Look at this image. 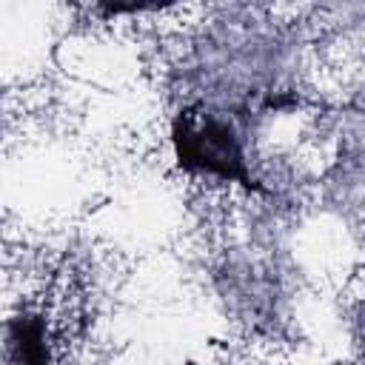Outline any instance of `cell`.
<instances>
[{
	"label": "cell",
	"mask_w": 365,
	"mask_h": 365,
	"mask_svg": "<svg viewBox=\"0 0 365 365\" xmlns=\"http://www.w3.org/2000/svg\"><path fill=\"white\" fill-rule=\"evenodd\" d=\"M177 163L194 174H211L225 182H240L242 188L262 191L245 165L242 143L228 120L205 108L180 111L171 128Z\"/></svg>",
	"instance_id": "cell-1"
},
{
	"label": "cell",
	"mask_w": 365,
	"mask_h": 365,
	"mask_svg": "<svg viewBox=\"0 0 365 365\" xmlns=\"http://www.w3.org/2000/svg\"><path fill=\"white\" fill-rule=\"evenodd\" d=\"M11 336L20 351L23 365H48V351H46V331L37 317H20L11 322Z\"/></svg>",
	"instance_id": "cell-2"
},
{
	"label": "cell",
	"mask_w": 365,
	"mask_h": 365,
	"mask_svg": "<svg viewBox=\"0 0 365 365\" xmlns=\"http://www.w3.org/2000/svg\"><path fill=\"white\" fill-rule=\"evenodd\" d=\"M185 365H200V362H185Z\"/></svg>",
	"instance_id": "cell-3"
}]
</instances>
